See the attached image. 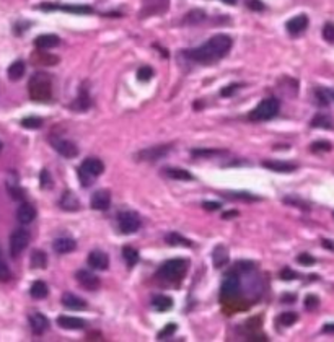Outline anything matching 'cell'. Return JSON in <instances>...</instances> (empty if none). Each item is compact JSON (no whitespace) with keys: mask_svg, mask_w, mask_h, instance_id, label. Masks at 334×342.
I'll use <instances>...</instances> for the list:
<instances>
[{"mask_svg":"<svg viewBox=\"0 0 334 342\" xmlns=\"http://www.w3.org/2000/svg\"><path fill=\"white\" fill-rule=\"evenodd\" d=\"M314 96H316V100H318V105H321V106H328L329 101H331L329 90H323V88H318V90L314 91Z\"/></svg>","mask_w":334,"mask_h":342,"instance_id":"cell-38","label":"cell"},{"mask_svg":"<svg viewBox=\"0 0 334 342\" xmlns=\"http://www.w3.org/2000/svg\"><path fill=\"white\" fill-rule=\"evenodd\" d=\"M323 38L328 43H334V23H326L323 28Z\"/></svg>","mask_w":334,"mask_h":342,"instance_id":"cell-46","label":"cell"},{"mask_svg":"<svg viewBox=\"0 0 334 342\" xmlns=\"http://www.w3.org/2000/svg\"><path fill=\"white\" fill-rule=\"evenodd\" d=\"M62 305L70 308V310H85L86 308V301L84 298L74 295V293H64L62 295Z\"/></svg>","mask_w":334,"mask_h":342,"instance_id":"cell-24","label":"cell"},{"mask_svg":"<svg viewBox=\"0 0 334 342\" xmlns=\"http://www.w3.org/2000/svg\"><path fill=\"white\" fill-rule=\"evenodd\" d=\"M279 101L275 98H266L250 112V119L258 122V121H269L279 112Z\"/></svg>","mask_w":334,"mask_h":342,"instance_id":"cell-4","label":"cell"},{"mask_svg":"<svg viewBox=\"0 0 334 342\" xmlns=\"http://www.w3.org/2000/svg\"><path fill=\"white\" fill-rule=\"evenodd\" d=\"M52 147H54L62 156H65V158H74V156L79 155V147H77L72 140L54 139L52 140Z\"/></svg>","mask_w":334,"mask_h":342,"instance_id":"cell-10","label":"cell"},{"mask_svg":"<svg viewBox=\"0 0 334 342\" xmlns=\"http://www.w3.org/2000/svg\"><path fill=\"white\" fill-rule=\"evenodd\" d=\"M323 332H328V334H334V322H329V324H324Z\"/></svg>","mask_w":334,"mask_h":342,"instance_id":"cell-57","label":"cell"},{"mask_svg":"<svg viewBox=\"0 0 334 342\" xmlns=\"http://www.w3.org/2000/svg\"><path fill=\"white\" fill-rule=\"evenodd\" d=\"M59 204H61L62 209H64V210H69V212H75V210L80 209V200L77 199L72 192H69V191L62 194Z\"/></svg>","mask_w":334,"mask_h":342,"instance_id":"cell-26","label":"cell"},{"mask_svg":"<svg viewBox=\"0 0 334 342\" xmlns=\"http://www.w3.org/2000/svg\"><path fill=\"white\" fill-rule=\"evenodd\" d=\"M253 267H254V264H253V262L240 261V262H236L235 271H236V272H248V271H251V269H253Z\"/></svg>","mask_w":334,"mask_h":342,"instance_id":"cell-52","label":"cell"},{"mask_svg":"<svg viewBox=\"0 0 334 342\" xmlns=\"http://www.w3.org/2000/svg\"><path fill=\"white\" fill-rule=\"evenodd\" d=\"M240 293V277L238 272L231 269L230 272L225 274L224 280H222V287H220V297L224 300H231V298L238 297Z\"/></svg>","mask_w":334,"mask_h":342,"instance_id":"cell-5","label":"cell"},{"mask_svg":"<svg viewBox=\"0 0 334 342\" xmlns=\"http://www.w3.org/2000/svg\"><path fill=\"white\" fill-rule=\"evenodd\" d=\"M79 178H80L82 186H84V188H88V186L93 184L95 176H91L90 173H86L84 168H79Z\"/></svg>","mask_w":334,"mask_h":342,"instance_id":"cell-44","label":"cell"},{"mask_svg":"<svg viewBox=\"0 0 334 342\" xmlns=\"http://www.w3.org/2000/svg\"><path fill=\"white\" fill-rule=\"evenodd\" d=\"M318 306H319V298L316 295H307V298H305V308L308 311H313Z\"/></svg>","mask_w":334,"mask_h":342,"instance_id":"cell-45","label":"cell"},{"mask_svg":"<svg viewBox=\"0 0 334 342\" xmlns=\"http://www.w3.org/2000/svg\"><path fill=\"white\" fill-rule=\"evenodd\" d=\"M333 215H334V212H333Z\"/></svg>","mask_w":334,"mask_h":342,"instance_id":"cell-63","label":"cell"},{"mask_svg":"<svg viewBox=\"0 0 334 342\" xmlns=\"http://www.w3.org/2000/svg\"><path fill=\"white\" fill-rule=\"evenodd\" d=\"M297 262L302 264V266H313V264L316 262V261H314L313 256H310V254L303 253V254H300V256L297 257Z\"/></svg>","mask_w":334,"mask_h":342,"instance_id":"cell-50","label":"cell"},{"mask_svg":"<svg viewBox=\"0 0 334 342\" xmlns=\"http://www.w3.org/2000/svg\"><path fill=\"white\" fill-rule=\"evenodd\" d=\"M47 266V256L41 249H35L31 253V267L33 269H44Z\"/></svg>","mask_w":334,"mask_h":342,"instance_id":"cell-31","label":"cell"},{"mask_svg":"<svg viewBox=\"0 0 334 342\" xmlns=\"http://www.w3.org/2000/svg\"><path fill=\"white\" fill-rule=\"evenodd\" d=\"M173 149L171 145H157V147H150V149H145L137 153V158L142 161H157L163 156H167L170 153V150Z\"/></svg>","mask_w":334,"mask_h":342,"instance_id":"cell-9","label":"cell"},{"mask_svg":"<svg viewBox=\"0 0 334 342\" xmlns=\"http://www.w3.org/2000/svg\"><path fill=\"white\" fill-rule=\"evenodd\" d=\"M227 197L229 199H238V200H259L261 197H258V195H253L250 192H229L227 194Z\"/></svg>","mask_w":334,"mask_h":342,"instance_id":"cell-42","label":"cell"},{"mask_svg":"<svg viewBox=\"0 0 334 342\" xmlns=\"http://www.w3.org/2000/svg\"><path fill=\"white\" fill-rule=\"evenodd\" d=\"M61 44V39L56 34H41L35 39V46L38 49H52Z\"/></svg>","mask_w":334,"mask_h":342,"instance_id":"cell-25","label":"cell"},{"mask_svg":"<svg viewBox=\"0 0 334 342\" xmlns=\"http://www.w3.org/2000/svg\"><path fill=\"white\" fill-rule=\"evenodd\" d=\"M90 106H91V100H90L88 93H86L85 88H82V90H80V95L74 100L72 109H75V111H85V109H88Z\"/></svg>","mask_w":334,"mask_h":342,"instance_id":"cell-28","label":"cell"},{"mask_svg":"<svg viewBox=\"0 0 334 342\" xmlns=\"http://www.w3.org/2000/svg\"><path fill=\"white\" fill-rule=\"evenodd\" d=\"M17 218H18V222L23 223V225L31 223L33 220L36 218V209L33 207L31 204L23 202L20 207H18V210H17Z\"/></svg>","mask_w":334,"mask_h":342,"instance_id":"cell-16","label":"cell"},{"mask_svg":"<svg viewBox=\"0 0 334 342\" xmlns=\"http://www.w3.org/2000/svg\"><path fill=\"white\" fill-rule=\"evenodd\" d=\"M241 85L240 83H235V85H230V86H227L222 90V96H230V95H233V93L236 91V88H240Z\"/></svg>","mask_w":334,"mask_h":342,"instance_id":"cell-54","label":"cell"},{"mask_svg":"<svg viewBox=\"0 0 334 342\" xmlns=\"http://www.w3.org/2000/svg\"><path fill=\"white\" fill-rule=\"evenodd\" d=\"M40 179H41V188L42 189H47V188H51V186H52V179H51L49 171H47V170H42L41 171Z\"/></svg>","mask_w":334,"mask_h":342,"instance_id":"cell-49","label":"cell"},{"mask_svg":"<svg viewBox=\"0 0 334 342\" xmlns=\"http://www.w3.org/2000/svg\"><path fill=\"white\" fill-rule=\"evenodd\" d=\"M28 93H30V98L33 101H49L52 98V82L51 77L47 73L38 72L30 78V83H28Z\"/></svg>","mask_w":334,"mask_h":342,"instance_id":"cell-2","label":"cell"},{"mask_svg":"<svg viewBox=\"0 0 334 342\" xmlns=\"http://www.w3.org/2000/svg\"><path fill=\"white\" fill-rule=\"evenodd\" d=\"M235 215H236V212H227V214L224 215V217L227 218V217H235Z\"/></svg>","mask_w":334,"mask_h":342,"instance_id":"cell-59","label":"cell"},{"mask_svg":"<svg viewBox=\"0 0 334 342\" xmlns=\"http://www.w3.org/2000/svg\"><path fill=\"white\" fill-rule=\"evenodd\" d=\"M280 278H282V280H292V278H297V274H295L292 269H284V271L280 272Z\"/></svg>","mask_w":334,"mask_h":342,"instance_id":"cell-53","label":"cell"},{"mask_svg":"<svg viewBox=\"0 0 334 342\" xmlns=\"http://www.w3.org/2000/svg\"><path fill=\"white\" fill-rule=\"evenodd\" d=\"M231 47V38L227 34H217L210 38L209 41L196 49H188L185 51V56L191 61L201 62V64H214L219 59L227 56Z\"/></svg>","mask_w":334,"mask_h":342,"instance_id":"cell-1","label":"cell"},{"mask_svg":"<svg viewBox=\"0 0 334 342\" xmlns=\"http://www.w3.org/2000/svg\"><path fill=\"white\" fill-rule=\"evenodd\" d=\"M282 202H284V204H289V205H293V207L305 209V210H308V209H310V205H308L307 202H305V200L293 197V195H290V197H284V199H282Z\"/></svg>","mask_w":334,"mask_h":342,"instance_id":"cell-41","label":"cell"},{"mask_svg":"<svg viewBox=\"0 0 334 342\" xmlns=\"http://www.w3.org/2000/svg\"><path fill=\"white\" fill-rule=\"evenodd\" d=\"M80 168H84L86 173H90L91 176H100L101 173H103L104 170V165L103 161H101L100 158H95V156H90V158H85L84 163L80 165Z\"/></svg>","mask_w":334,"mask_h":342,"instance_id":"cell-19","label":"cell"},{"mask_svg":"<svg viewBox=\"0 0 334 342\" xmlns=\"http://www.w3.org/2000/svg\"><path fill=\"white\" fill-rule=\"evenodd\" d=\"M192 156H212V155H220L224 153V150H202V149H196L191 151Z\"/></svg>","mask_w":334,"mask_h":342,"instance_id":"cell-47","label":"cell"},{"mask_svg":"<svg viewBox=\"0 0 334 342\" xmlns=\"http://www.w3.org/2000/svg\"><path fill=\"white\" fill-rule=\"evenodd\" d=\"M152 305L157 311L163 313V311H168L173 306V300L167 295H155L152 300Z\"/></svg>","mask_w":334,"mask_h":342,"instance_id":"cell-30","label":"cell"},{"mask_svg":"<svg viewBox=\"0 0 334 342\" xmlns=\"http://www.w3.org/2000/svg\"><path fill=\"white\" fill-rule=\"evenodd\" d=\"M21 126L26 127V129H38V127L42 126V119H40V117H36V116L25 117V119L21 121Z\"/></svg>","mask_w":334,"mask_h":342,"instance_id":"cell-39","label":"cell"},{"mask_svg":"<svg viewBox=\"0 0 334 342\" xmlns=\"http://www.w3.org/2000/svg\"><path fill=\"white\" fill-rule=\"evenodd\" d=\"M152 77H153V70H152V67L144 65V67H140V68H139V72H137V78H139L140 82H148Z\"/></svg>","mask_w":334,"mask_h":342,"instance_id":"cell-43","label":"cell"},{"mask_svg":"<svg viewBox=\"0 0 334 342\" xmlns=\"http://www.w3.org/2000/svg\"><path fill=\"white\" fill-rule=\"evenodd\" d=\"M175 331H176V324H175V322H170V324H167L162 331L158 332V339H165V337H170Z\"/></svg>","mask_w":334,"mask_h":342,"instance_id":"cell-48","label":"cell"},{"mask_svg":"<svg viewBox=\"0 0 334 342\" xmlns=\"http://www.w3.org/2000/svg\"><path fill=\"white\" fill-rule=\"evenodd\" d=\"M167 243L170 244V246H186V248H191L192 246V241L191 239H188L183 236L181 233H176V232H171L167 235Z\"/></svg>","mask_w":334,"mask_h":342,"instance_id":"cell-29","label":"cell"},{"mask_svg":"<svg viewBox=\"0 0 334 342\" xmlns=\"http://www.w3.org/2000/svg\"><path fill=\"white\" fill-rule=\"evenodd\" d=\"M30 326L35 334L41 336L49 327V320L41 313H33V315H30Z\"/></svg>","mask_w":334,"mask_h":342,"instance_id":"cell-17","label":"cell"},{"mask_svg":"<svg viewBox=\"0 0 334 342\" xmlns=\"http://www.w3.org/2000/svg\"><path fill=\"white\" fill-rule=\"evenodd\" d=\"M297 320H298V316L295 315V313L285 311V313H282V315L277 318V322H279V324H282V326H292V324H295V322H297Z\"/></svg>","mask_w":334,"mask_h":342,"instance_id":"cell-37","label":"cell"},{"mask_svg":"<svg viewBox=\"0 0 334 342\" xmlns=\"http://www.w3.org/2000/svg\"><path fill=\"white\" fill-rule=\"evenodd\" d=\"M75 278H77V282H79L80 285L85 288V290H90V292L98 290L100 285H101L100 277L96 276L95 272L85 271V269H80V271H77Z\"/></svg>","mask_w":334,"mask_h":342,"instance_id":"cell-8","label":"cell"},{"mask_svg":"<svg viewBox=\"0 0 334 342\" xmlns=\"http://www.w3.org/2000/svg\"><path fill=\"white\" fill-rule=\"evenodd\" d=\"M111 204V194L109 191H96L93 194V199H91V207L95 210H106Z\"/></svg>","mask_w":334,"mask_h":342,"instance_id":"cell-18","label":"cell"},{"mask_svg":"<svg viewBox=\"0 0 334 342\" xmlns=\"http://www.w3.org/2000/svg\"><path fill=\"white\" fill-rule=\"evenodd\" d=\"M40 8L42 10H64L70 13H93V10L85 5H57V3H41Z\"/></svg>","mask_w":334,"mask_h":342,"instance_id":"cell-14","label":"cell"},{"mask_svg":"<svg viewBox=\"0 0 334 342\" xmlns=\"http://www.w3.org/2000/svg\"><path fill=\"white\" fill-rule=\"evenodd\" d=\"M0 259H2V256H0Z\"/></svg>","mask_w":334,"mask_h":342,"instance_id":"cell-62","label":"cell"},{"mask_svg":"<svg viewBox=\"0 0 334 342\" xmlns=\"http://www.w3.org/2000/svg\"><path fill=\"white\" fill-rule=\"evenodd\" d=\"M248 5H250V7L253 8V10H258V12H259V10H263V8H264V5L261 3V2H258V0H250Z\"/></svg>","mask_w":334,"mask_h":342,"instance_id":"cell-56","label":"cell"},{"mask_svg":"<svg viewBox=\"0 0 334 342\" xmlns=\"http://www.w3.org/2000/svg\"><path fill=\"white\" fill-rule=\"evenodd\" d=\"M170 2L168 0H145L144 7H142V17H150V15H157V13H163L165 10L168 8Z\"/></svg>","mask_w":334,"mask_h":342,"instance_id":"cell-12","label":"cell"},{"mask_svg":"<svg viewBox=\"0 0 334 342\" xmlns=\"http://www.w3.org/2000/svg\"><path fill=\"white\" fill-rule=\"evenodd\" d=\"M333 147L328 140H316L312 145V151H314V153H323V151H329Z\"/></svg>","mask_w":334,"mask_h":342,"instance_id":"cell-40","label":"cell"},{"mask_svg":"<svg viewBox=\"0 0 334 342\" xmlns=\"http://www.w3.org/2000/svg\"><path fill=\"white\" fill-rule=\"evenodd\" d=\"M123 257H124V261L129 267H134L135 264L139 262V253H137V249H134L132 246H124L123 248Z\"/></svg>","mask_w":334,"mask_h":342,"instance_id":"cell-33","label":"cell"},{"mask_svg":"<svg viewBox=\"0 0 334 342\" xmlns=\"http://www.w3.org/2000/svg\"><path fill=\"white\" fill-rule=\"evenodd\" d=\"M312 127H319V129H333L334 122L326 114H316L312 121Z\"/></svg>","mask_w":334,"mask_h":342,"instance_id":"cell-34","label":"cell"},{"mask_svg":"<svg viewBox=\"0 0 334 342\" xmlns=\"http://www.w3.org/2000/svg\"><path fill=\"white\" fill-rule=\"evenodd\" d=\"M30 244V233L25 228H18L10 235V254L13 257H18Z\"/></svg>","mask_w":334,"mask_h":342,"instance_id":"cell-7","label":"cell"},{"mask_svg":"<svg viewBox=\"0 0 334 342\" xmlns=\"http://www.w3.org/2000/svg\"><path fill=\"white\" fill-rule=\"evenodd\" d=\"M0 151H2V142H0Z\"/></svg>","mask_w":334,"mask_h":342,"instance_id":"cell-61","label":"cell"},{"mask_svg":"<svg viewBox=\"0 0 334 342\" xmlns=\"http://www.w3.org/2000/svg\"><path fill=\"white\" fill-rule=\"evenodd\" d=\"M162 174L167 176V178H170V179H175V181H191L192 179V174L189 173V171L178 168V166H168V168H163Z\"/></svg>","mask_w":334,"mask_h":342,"instance_id":"cell-20","label":"cell"},{"mask_svg":"<svg viewBox=\"0 0 334 342\" xmlns=\"http://www.w3.org/2000/svg\"><path fill=\"white\" fill-rule=\"evenodd\" d=\"M57 324L64 329H84L85 327V321L82 318H75V316H59L57 318Z\"/></svg>","mask_w":334,"mask_h":342,"instance_id":"cell-22","label":"cell"},{"mask_svg":"<svg viewBox=\"0 0 334 342\" xmlns=\"http://www.w3.org/2000/svg\"><path fill=\"white\" fill-rule=\"evenodd\" d=\"M212 262H214L215 269H222L229 262V249L224 244H219V246L214 248V251H212Z\"/></svg>","mask_w":334,"mask_h":342,"instance_id":"cell-23","label":"cell"},{"mask_svg":"<svg viewBox=\"0 0 334 342\" xmlns=\"http://www.w3.org/2000/svg\"><path fill=\"white\" fill-rule=\"evenodd\" d=\"M263 166L271 171H277V173H292V171L297 170L295 165L285 163V161H279V160H264Z\"/></svg>","mask_w":334,"mask_h":342,"instance_id":"cell-21","label":"cell"},{"mask_svg":"<svg viewBox=\"0 0 334 342\" xmlns=\"http://www.w3.org/2000/svg\"><path fill=\"white\" fill-rule=\"evenodd\" d=\"M25 70H26L25 62H23V61H15L10 67H8L7 75H8V78H10L12 82H17V80H20L23 75H25Z\"/></svg>","mask_w":334,"mask_h":342,"instance_id":"cell-27","label":"cell"},{"mask_svg":"<svg viewBox=\"0 0 334 342\" xmlns=\"http://www.w3.org/2000/svg\"><path fill=\"white\" fill-rule=\"evenodd\" d=\"M225 3H229V5H235L236 3V0H224Z\"/></svg>","mask_w":334,"mask_h":342,"instance_id":"cell-60","label":"cell"},{"mask_svg":"<svg viewBox=\"0 0 334 342\" xmlns=\"http://www.w3.org/2000/svg\"><path fill=\"white\" fill-rule=\"evenodd\" d=\"M52 248H54V251L57 254H67V253H72L77 248V241L70 236H61L54 239Z\"/></svg>","mask_w":334,"mask_h":342,"instance_id":"cell-15","label":"cell"},{"mask_svg":"<svg viewBox=\"0 0 334 342\" xmlns=\"http://www.w3.org/2000/svg\"><path fill=\"white\" fill-rule=\"evenodd\" d=\"M323 246L329 249V251H334V241H329V239H323Z\"/></svg>","mask_w":334,"mask_h":342,"instance_id":"cell-58","label":"cell"},{"mask_svg":"<svg viewBox=\"0 0 334 342\" xmlns=\"http://www.w3.org/2000/svg\"><path fill=\"white\" fill-rule=\"evenodd\" d=\"M47 285L42 280H36V282H33V285L30 288V293H31V297L33 298H36V300H42V298H46L47 297Z\"/></svg>","mask_w":334,"mask_h":342,"instance_id":"cell-32","label":"cell"},{"mask_svg":"<svg viewBox=\"0 0 334 342\" xmlns=\"http://www.w3.org/2000/svg\"><path fill=\"white\" fill-rule=\"evenodd\" d=\"M33 61H36L38 64H42V65H56V64L59 62V57L51 56V54L38 52V54L33 56Z\"/></svg>","mask_w":334,"mask_h":342,"instance_id":"cell-36","label":"cell"},{"mask_svg":"<svg viewBox=\"0 0 334 342\" xmlns=\"http://www.w3.org/2000/svg\"><path fill=\"white\" fill-rule=\"evenodd\" d=\"M86 261H88L90 267L96 269V271H104V269H108L109 266V257L108 254L100 251V249H95V251H91L88 254V257H86Z\"/></svg>","mask_w":334,"mask_h":342,"instance_id":"cell-11","label":"cell"},{"mask_svg":"<svg viewBox=\"0 0 334 342\" xmlns=\"http://www.w3.org/2000/svg\"><path fill=\"white\" fill-rule=\"evenodd\" d=\"M118 227L121 230V233L129 235L137 232L140 228V218L139 215L132 212V210H124L118 215Z\"/></svg>","mask_w":334,"mask_h":342,"instance_id":"cell-6","label":"cell"},{"mask_svg":"<svg viewBox=\"0 0 334 342\" xmlns=\"http://www.w3.org/2000/svg\"><path fill=\"white\" fill-rule=\"evenodd\" d=\"M202 207H204L206 210H217V209H220V204L219 202H204L202 204Z\"/></svg>","mask_w":334,"mask_h":342,"instance_id":"cell-55","label":"cell"},{"mask_svg":"<svg viewBox=\"0 0 334 342\" xmlns=\"http://www.w3.org/2000/svg\"><path fill=\"white\" fill-rule=\"evenodd\" d=\"M206 20V13L202 10H191L185 17V23L188 24H199Z\"/></svg>","mask_w":334,"mask_h":342,"instance_id":"cell-35","label":"cell"},{"mask_svg":"<svg viewBox=\"0 0 334 342\" xmlns=\"http://www.w3.org/2000/svg\"><path fill=\"white\" fill-rule=\"evenodd\" d=\"M188 271V261L186 259L176 257L170 261L163 262L158 269V277L167 282H180L186 276Z\"/></svg>","mask_w":334,"mask_h":342,"instance_id":"cell-3","label":"cell"},{"mask_svg":"<svg viewBox=\"0 0 334 342\" xmlns=\"http://www.w3.org/2000/svg\"><path fill=\"white\" fill-rule=\"evenodd\" d=\"M285 26H287V31L292 34V36H298V34H302L305 29H307L308 17L307 15H297V17L290 18Z\"/></svg>","mask_w":334,"mask_h":342,"instance_id":"cell-13","label":"cell"},{"mask_svg":"<svg viewBox=\"0 0 334 342\" xmlns=\"http://www.w3.org/2000/svg\"><path fill=\"white\" fill-rule=\"evenodd\" d=\"M10 280V271H8L7 264L0 259V282H7Z\"/></svg>","mask_w":334,"mask_h":342,"instance_id":"cell-51","label":"cell"}]
</instances>
